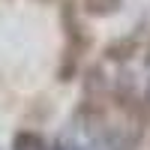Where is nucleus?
I'll return each instance as SVG.
<instances>
[{"instance_id": "nucleus-1", "label": "nucleus", "mask_w": 150, "mask_h": 150, "mask_svg": "<svg viewBox=\"0 0 150 150\" xmlns=\"http://www.w3.org/2000/svg\"><path fill=\"white\" fill-rule=\"evenodd\" d=\"M75 3L72 0H63V9H60V21H63V27H66V51H63V63H60V81H69L72 75H75V66H78V57L81 51L87 48V39H84V33H81V24L75 21Z\"/></svg>"}, {"instance_id": "nucleus-2", "label": "nucleus", "mask_w": 150, "mask_h": 150, "mask_svg": "<svg viewBox=\"0 0 150 150\" xmlns=\"http://www.w3.org/2000/svg\"><path fill=\"white\" fill-rule=\"evenodd\" d=\"M12 150H51V147H48L45 138L36 135V132H18L15 141H12Z\"/></svg>"}, {"instance_id": "nucleus-3", "label": "nucleus", "mask_w": 150, "mask_h": 150, "mask_svg": "<svg viewBox=\"0 0 150 150\" xmlns=\"http://www.w3.org/2000/svg\"><path fill=\"white\" fill-rule=\"evenodd\" d=\"M135 51H138V42L135 39H123V42H111L108 48H105V54L111 57V60H129Z\"/></svg>"}, {"instance_id": "nucleus-4", "label": "nucleus", "mask_w": 150, "mask_h": 150, "mask_svg": "<svg viewBox=\"0 0 150 150\" xmlns=\"http://www.w3.org/2000/svg\"><path fill=\"white\" fill-rule=\"evenodd\" d=\"M123 0H84V9L90 15H111V12L120 9Z\"/></svg>"}, {"instance_id": "nucleus-5", "label": "nucleus", "mask_w": 150, "mask_h": 150, "mask_svg": "<svg viewBox=\"0 0 150 150\" xmlns=\"http://www.w3.org/2000/svg\"><path fill=\"white\" fill-rule=\"evenodd\" d=\"M39 3H48V0H39Z\"/></svg>"}]
</instances>
